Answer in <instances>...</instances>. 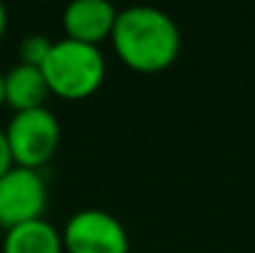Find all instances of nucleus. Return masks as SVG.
I'll return each instance as SVG.
<instances>
[{"instance_id": "9d476101", "label": "nucleus", "mask_w": 255, "mask_h": 253, "mask_svg": "<svg viewBox=\"0 0 255 253\" xmlns=\"http://www.w3.org/2000/svg\"><path fill=\"white\" fill-rule=\"evenodd\" d=\"M12 167V154H10V147H7V137H5V129L0 127V176Z\"/></svg>"}, {"instance_id": "423d86ee", "label": "nucleus", "mask_w": 255, "mask_h": 253, "mask_svg": "<svg viewBox=\"0 0 255 253\" xmlns=\"http://www.w3.org/2000/svg\"><path fill=\"white\" fill-rule=\"evenodd\" d=\"M117 12L119 10H114L109 0H75L65 7L62 15L65 32L70 40L99 47L102 40L112 37Z\"/></svg>"}, {"instance_id": "f257e3e1", "label": "nucleus", "mask_w": 255, "mask_h": 253, "mask_svg": "<svg viewBox=\"0 0 255 253\" xmlns=\"http://www.w3.org/2000/svg\"><path fill=\"white\" fill-rule=\"evenodd\" d=\"M119 60L136 72H161L181 50V32L169 12L154 5H134L117 12L112 37Z\"/></svg>"}, {"instance_id": "7ed1b4c3", "label": "nucleus", "mask_w": 255, "mask_h": 253, "mask_svg": "<svg viewBox=\"0 0 255 253\" xmlns=\"http://www.w3.org/2000/svg\"><path fill=\"white\" fill-rule=\"evenodd\" d=\"M5 137L15 167L40 169L60 147V122L47 107L15 112L5 127Z\"/></svg>"}, {"instance_id": "20e7f679", "label": "nucleus", "mask_w": 255, "mask_h": 253, "mask_svg": "<svg viewBox=\"0 0 255 253\" xmlns=\"http://www.w3.org/2000/svg\"><path fill=\"white\" fill-rule=\"evenodd\" d=\"M62 246L67 253H129V234L114 214L82 209L67 219Z\"/></svg>"}, {"instance_id": "6e6552de", "label": "nucleus", "mask_w": 255, "mask_h": 253, "mask_svg": "<svg viewBox=\"0 0 255 253\" xmlns=\"http://www.w3.org/2000/svg\"><path fill=\"white\" fill-rule=\"evenodd\" d=\"M47 94H50V87L45 82V75L40 67L20 62L5 75V104H10L15 112L45 107Z\"/></svg>"}, {"instance_id": "9b49d317", "label": "nucleus", "mask_w": 255, "mask_h": 253, "mask_svg": "<svg viewBox=\"0 0 255 253\" xmlns=\"http://www.w3.org/2000/svg\"><path fill=\"white\" fill-rule=\"evenodd\" d=\"M5 25H7V12H5V7H2V2H0V35L5 32Z\"/></svg>"}, {"instance_id": "39448f33", "label": "nucleus", "mask_w": 255, "mask_h": 253, "mask_svg": "<svg viewBox=\"0 0 255 253\" xmlns=\"http://www.w3.org/2000/svg\"><path fill=\"white\" fill-rule=\"evenodd\" d=\"M47 209V184L40 169L12 167L0 176V226L12 229L17 224L42 219Z\"/></svg>"}, {"instance_id": "f03ea898", "label": "nucleus", "mask_w": 255, "mask_h": 253, "mask_svg": "<svg viewBox=\"0 0 255 253\" xmlns=\"http://www.w3.org/2000/svg\"><path fill=\"white\" fill-rule=\"evenodd\" d=\"M40 70L50 92H55L57 97L85 99L104 82L107 62L99 47L65 37L52 42V50Z\"/></svg>"}, {"instance_id": "f8f14e48", "label": "nucleus", "mask_w": 255, "mask_h": 253, "mask_svg": "<svg viewBox=\"0 0 255 253\" xmlns=\"http://www.w3.org/2000/svg\"><path fill=\"white\" fill-rule=\"evenodd\" d=\"M5 104V75L0 72V107Z\"/></svg>"}, {"instance_id": "0eeeda50", "label": "nucleus", "mask_w": 255, "mask_h": 253, "mask_svg": "<svg viewBox=\"0 0 255 253\" xmlns=\"http://www.w3.org/2000/svg\"><path fill=\"white\" fill-rule=\"evenodd\" d=\"M62 234L45 219H32L5 231L2 253H62Z\"/></svg>"}, {"instance_id": "1a4fd4ad", "label": "nucleus", "mask_w": 255, "mask_h": 253, "mask_svg": "<svg viewBox=\"0 0 255 253\" xmlns=\"http://www.w3.org/2000/svg\"><path fill=\"white\" fill-rule=\"evenodd\" d=\"M52 50V40L45 35H27L20 42V62L22 65H32V67H42V62L47 60Z\"/></svg>"}]
</instances>
